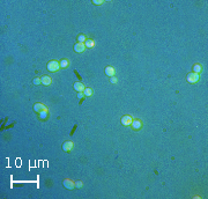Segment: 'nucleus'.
<instances>
[{"mask_svg": "<svg viewBox=\"0 0 208 199\" xmlns=\"http://www.w3.org/2000/svg\"><path fill=\"white\" fill-rule=\"evenodd\" d=\"M46 109H48V108H46L44 104H42V103H36V104L34 105V110H35L37 113H39L41 111L46 110Z\"/></svg>", "mask_w": 208, "mask_h": 199, "instance_id": "nucleus-9", "label": "nucleus"}, {"mask_svg": "<svg viewBox=\"0 0 208 199\" xmlns=\"http://www.w3.org/2000/svg\"><path fill=\"white\" fill-rule=\"evenodd\" d=\"M41 79H42V84L44 85V86H50V85L52 84V79H51L50 76H48V75L42 76Z\"/></svg>", "mask_w": 208, "mask_h": 199, "instance_id": "nucleus-10", "label": "nucleus"}, {"mask_svg": "<svg viewBox=\"0 0 208 199\" xmlns=\"http://www.w3.org/2000/svg\"><path fill=\"white\" fill-rule=\"evenodd\" d=\"M84 45H86V48H92V46L95 45V42L92 40H87L86 42H84Z\"/></svg>", "mask_w": 208, "mask_h": 199, "instance_id": "nucleus-16", "label": "nucleus"}, {"mask_svg": "<svg viewBox=\"0 0 208 199\" xmlns=\"http://www.w3.org/2000/svg\"><path fill=\"white\" fill-rule=\"evenodd\" d=\"M83 94H84V97L91 96V95H92V89H91V88H84Z\"/></svg>", "mask_w": 208, "mask_h": 199, "instance_id": "nucleus-15", "label": "nucleus"}, {"mask_svg": "<svg viewBox=\"0 0 208 199\" xmlns=\"http://www.w3.org/2000/svg\"><path fill=\"white\" fill-rule=\"evenodd\" d=\"M120 122H122L123 125L130 126L131 124H132V122H133V117H132V116H130V115H125V116H123V117H122Z\"/></svg>", "mask_w": 208, "mask_h": 199, "instance_id": "nucleus-3", "label": "nucleus"}, {"mask_svg": "<svg viewBox=\"0 0 208 199\" xmlns=\"http://www.w3.org/2000/svg\"><path fill=\"white\" fill-rule=\"evenodd\" d=\"M82 185H83V183H82L81 181H78V182H75V187H76V188L80 189V188H82Z\"/></svg>", "mask_w": 208, "mask_h": 199, "instance_id": "nucleus-21", "label": "nucleus"}, {"mask_svg": "<svg viewBox=\"0 0 208 199\" xmlns=\"http://www.w3.org/2000/svg\"><path fill=\"white\" fill-rule=\"evenodd\" d=\"M103 0H94V1H92V4H94V5H102V4H103Z\"/></svg>", "mask_w": 208, "mask_h": 199, "instance_id": "nucleus-20", "label": "nucleus"}, {"mask_svg": "<svg viewBox=\"0 0 208 199\" xmlns=\"http://www.w3.org/2000/svg\"><path fill=\"white\" fill-rule=\"evenodd\" d=\"M74 89H75L78 93L83 92V90H84L83 84H81V82H75V84H74Z\"/></svg>", "mask_w": 208, "mask_h": 199, "instance_id": "nucleus-11", "label": "nucleus"}, {"mask_svg": "<svg viewBox=\"0 0 208 199\" xmlns=\"http://www.w3.org/2000/svg\"><path fill=\"white\" fill-rule=\"evenodd\" d=\"M87 41V38H86V36L84 35H80L78 37V43H84Z\"/></svg>", "mask_w": 208, "mask_h": 199, "instance_id": "nucleus-17", "label": "nucleus"}, {"mask_svg": "<svg viewBox=\"0 0 208 199\" xmlns=\"http://www.w3.org/2000/svg\"><path fill=\"white\" fill-rule=\"evenodd\" d=\"M64 187L66 189H68V190H72V189L75 188V182H73V181L68 179V178H66V179H64Z\"/></svg>", "mask_w": 208, "mask_h": 199, "instance_id": "nucleus-5", "label": "nucleus"}, {"mask_svg": "<svg viewBox=\"0 0 208 199\" xmlns=\"http://www.w3.org/2000/svg\"><path fill=\"white\" fill-rule=\"evenodd\" d=\"M48 69L49 72H52V73H55V72H58L59 68H60V63H59L58 60H51L48 63Z\"/></svg>", "mask_w": 208, "mask_h": 199, "instance_id": "nucleus-1", "label": "nucleus"}, {"mask_svg": "<svg viewBox=\"0 0 208 199\" xmlns=\"http://www.w3.org/2000/svg\"><path fill=\"white\" fill-rule=\"evenodd\" d=\"M59 63H60V68H66V67L69 66V60H67V59H63Z\"/></svg>", "mask_w": 208, "mask_h": 199, "instance_id": "nucleus-13", "label": "nucleus"}, {"mask_svg": "<svg viewBox=\"0 0 208 199\" xmlns=\"http://www.w3.org/2000/svg\"><path fill=\"white\" fill-rule=\"evenodd\" d=\"M38 117H39V119H42V120L46 119V118L49 117V110L46 109V110H43V111H41V112L38 113Z\"/></svg>", "mask_w": 208, "mask_h": 199, "instance_id": "nucleus-12", "label": "nucleus"}, {"mask_svg": "<svg viewBox=\"0 0 208 199\" xmlns=\"http://www.w3.org/2000/svg\"><path fill=\"white\" fill-rule=\"evenodd\" d=\"M86 50V45H84V43H76L75 45H74V51H76V52H83V51Z\"/></svg>", "mask_w": 208, "mask_h": 199, "instance_id": "nucleus-8", "label": "nucleus"}, {"mask_svg": "<svg viewBox=\"0 0 208 199\" xmlns=\"http://www.w3.org/2000/svg\"><path fill=\"white\" fill-rule=\"evenodd\" d=\"M131 126H132L133 130L138 131V130H140V129H142L143 124H142L141 120H139V119H133V122H132V124H131Z\"/></svg>", "mask_w": 208, "mask_h": 199, "instance_id": "nucleus-4", "label": "nucleus"}, {"mask_svg": "<svg viewBox=\"0 0 208 199\" xmlns=\"http://www.w3.org/2000/svg\"><path fill=\"white\" fill-rule=\"evenodd\" d=\"M186 80H187V82H190V84H197V82L200 80V75H199V74L193 73V72H192V73L187 74Z\"/></svg>", "mask_w": 208, "mask_h": 199, "instance_id": "nucleus-2", "label": "nucleus"}, {"mask_svg": "<svg viewBox=\"0 0 208 199\" xmlns=\"http://www.w3.org/2000/svg\"><path fill=\"white\" fill-rule=\"evenodd\" d=\"M201 69H202L201 65H200V64H196V65L193 66V73H197V74H199L200 72H201Z\"/></svg>", "mask_w": 208, "mask_h": 199, "instance_id": "nucleus-14", "label": "nucleus"}, {"mask_svg": "<svg viewBox=\"0 0 208 199\" xmlns=\"http://www.w3.org/2000/svg\"><path fill=\"white\" fill-rule=\"evenodd\" d=\"M105 74H106L108 76H115L116 75V69H115V67H112V66H108V67H105Z\"/></svg>", "mask_w": 208, "mask_h": 199, "instance_id": "nucleus-7", "label": "nucleus"}, {"mask_svg": "<svg viewBox=\"0 0 208 199\" xmlns=\"http://www.w3.org/2000/svg\"><path fill=\"white\" fill-rule=\"evenodd\" d=\"M78 97H79V99H83V97H84V94H83L82 92L78 93Z\"/></svg>", "mask_w": 208, "mask_h": 199, "instance_id": "nucleus-22", "label": "nucleus"}, {"mask_svg": "<svg viewBox=\"0 0 208 199\" xmlns=\"http://www.w3.org/2000/svg\"><path fill=\"white\" fill-rule=\"evenodd\" d=\"M110 82L115 85V84H117V82H118V79L116 76H111V78H110Z\"/></svg>", "mask_w": 208, "mask_h": 199, "instance_id": "nucleus-19", "label": "nucleus"}, {"mask_svg": "<svg viewBox=\"0 0 208 199\" xmlns=\"http://www.w3.org/2000/svg\"><path fill=\"white\" fill-rule=\"evenodd\" d=\"M32 82H34V85H41L42 84V79H39V78H35Z\"/></svg>", "mask_w": 208, "mask_h": 199, "instance_id": "nucleus-18", "label": "nucleus"}, {"mask_svg": "<svg viewBox=\"0 0 208 199\" xmlns=\"http://www.w3.org/2000/svg\"><path fill=\"white\" fill-rule=\"evenodd\" d=\"M73 146H74V144L72 143V141H65V143L63 144V151L64 152H71L72 149H73Z\"/></svg>", "mask_w": 208, "mask_h": 199, "instance_id": "nucleus-6", "label": "nucleus"}]
</instances>
